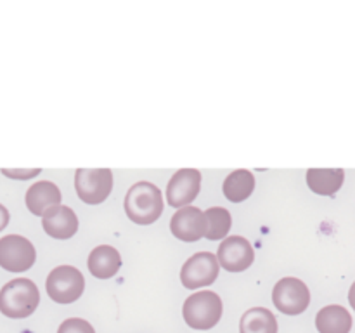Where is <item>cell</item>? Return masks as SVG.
<instances>
[{
	"label": "cell",
	"mask_w": 355,
	"mask_h": 333,
	"mask_svg": "<svg viewBox=\"0 0 355 333\" xmlns=\"http://www.w3.org/2000/svg\"><path fill=\"white\" fill-rule=\"evenodd\" d=\"M125 214L139 225H149L163 214V194L158 186L148 180L135 182L125 196Z\"/></svg>",
	"instance_id": "cell-1"
},
{
	"label": "cell",
	"mask_w": 355,
	"mask_h": 333,
	"mask_svg": "<svg viewBox=\"0 0 355 333\" xmlns=\"http://www.w3.org/2000/svg\"><path fill=\"white\" fill-rule=\"evenodd\" d=\"M40 304V291L28 278H16L0 290V312L10 319H24Z\"/></svg>",
	"instance_id": "cell-2"
},
{
	"label": "cell",
	"mask_w": 355,
	"mask_h": 333,
	"mask_svg": "<svg viewBox=\"0 0 355 333\" xmlns=\"http://www.w3.org/2000/svg\"><path fill=\"white\" fill-rule=\"evenodd\" d=\"M222 298L215 291H196L186 298L182 307V316L193 330H210L220 321Z\"/></svg>",
	"instance_id": "cell-3"
},
{
	"label": "cell",
	"mask_w": 355,
	"mask_h": 333,
	"mask_svg": "<svg viewBox=\"0 0 355 333\" xmlns=\"http://www.w3.org/2000/svg\"><path fill=\"white\" fill-rule=\"evenodd\" d=\"M45 288L49 297L58 304H73L85 290V278L76 267L59 266L51 271Z\"/></svg>",
	"instance_id": "cell-4"
},
{
	"label": "cell",
	"mask_w": 355,
	"mask_h": 333,
	"mask_svg": "<svg viewBox=\"0 0 355 333\" xmlns=\"http://www.w3.org/2000/svg\"><path fill=\"white\" fill-rule=\"evenodd\" d=\"M75 189L83 203H103L113 191V172L110 169H78L75 172Z\"/></svg>",
	"instance_id": "cell-5"
},
{
	"label": "cell",
	"mask_w": 355,
	"mask_h": 333,
	"mask_svg": "<svg viewBox=\"0 0 355 333\" xmlns=\"http://www.w3.org/2000/svg\"><path fill=\"white\" fill-rule=\"evenodd\" d=\"M272 302L283 314L298 316L311 304V291L298 278H283L274 284Z\"/></svg>",
	"instance_id": "cell-6"
},
{
	"label": "cell",
	"mask_w": 355,
	"mask_h": 333,
	"mask_svg": "<svg viewBox=\"0 0 355 333\" xmlns=\"http://www.w3.org/2000/svg\"><path fill=\"white\" fill-rule=\"evenodd\" d=\"M37 260V250L30 239L19 234L0 238V267L9 273H24Z\"/></svg>",
	"instance_id": "cell-7"
},
{
	"label": "cell",
	"mask_w": 355,
	"mask_h": 333,
	"mask_svg": "<svg viewBox=\"0 0 355 333\" xmlns=\"http://www.w3.org/2000/svg\"><path fill=\"white\" fill-rule=\"evenodd\" d=\"M218 260L215 253L200 252L194 253L191 259L180 269V281L187 290H198V288L210 287L218 278Z\"/></svg>",
	"instance_id": "cell-8"
},
{
	"label": "cell",
	"mask_w": 355,
	"mask_h": 333,
	"mask_svg": "<svg viewBox=\"0 0 355 333\" xmlns=\"http://www.w3.org/2000/svg\"><path fill=\"white\" fill-rule=\"evenodd\" d=\"M218 266L229 273H243L255 260V252L250 241L243 236H227L220 243L217 252Z\"/></svg>",
	"instance_id": "cell-9"
},
{
	"label": "cell",
	"mask_w": 355,
	"mask_h": 333,
	"mask_svg": "<svg viewBox=\"0 0 355 333\" xmlns=\"http://www.w3.org/2000/svg\"><path fill=\"white\" fill-rule=\"evenodd\" d=\"M201 189V173L196 169H180L166 186V201L170 207L182 208L193 203Z\"/></svg>",
	"instance_id": "cell-10"
},
{
	"label": "cell",
	"mask_w": 355,
	"mask_h": 333,
	"mask_svg": "<svg viewBox=\"0 0 355 333\" xmlns=\"http://www.w3.org/2000/svg\"><path fill=\"white\" fill-rule=\"evenodd\" d=\"M172 234L180 241H198L207 234V219L201 208L187 205L179 208L170 221Z\"/></svg>",
	"instance_id": "cell-11"
},
{
	"label": "cell",
	"mask_w": 355,
	"mask_h": 333,
	"mask_svg": "<svg viewBox=\"0 0 355 333\" xmlns=\"http://www.w3.org/2000/svg\"><path fill=\"white\" fill-rule=\"evenodd\" d=\"M42 228L51 238L69 239L78 231V217L69 207L59 205L42 217Z\"/></svg>",
	"instance_id": "cell-12"
},
{
	"label": "cell",
	"mask_w": 355,
	"mask_h": 333,
	"mask_svg": "<svg viewBox=\"0 0 355 333\" xmlns=\"http://www.w3.org/2000/svg\"><path fill=\"white\" fill-rule=\"evenodd\" d=\"M26 208L37 217H44L51 208L59 207L62 194L51 180H38L26 191Z\"/></svg>",
	"instance_id": "cell-13"
},
{
	"label": "cell",
	"mask_w": 355,
	"mask_h": 333,
	"mask_svg": "<svg viewBox=\"0 0 355 333\" xmlns=\"http://www.w3.org/2000/svg\"><path fill=\"white\" fill-rule=\"evenodd\" d=\"M90 274L97 280H110L120 271L121 255L114 246L101 245L90 252L89 260H87Z\"/></svg>",
	"instance_id": "cell-14"
},
{
	"label": "cell",
	"mask_w": 355,
	"mask_h": 333,
	"mask_svg": "<svg viewBox=\"0 0 355 333\" xmlns=\"http://www.w3.org/2000/svg\"><path fill=\"white\" fill-rule=\"evenodd\" d=\"M319 333H350L352 316L342 305H326L315 316Z\"/></svg>",
	"instance_id": "cell-15"
},
{
	"label": "cell",
	"mask_w": 355,
	"mask_h": 333,
	"mask_svg": "<svg viewBox=\"0 0 355 333\" xmlns=\"http://www.w3.org/2000/svg\"><path fill=\"white\" fill-rule=\"evenodd\" d=\"M345 172L342 169H311L307 170V184L311 191L321 196H333L342 187Z\"/></svg>",
	"instance_id": "cell-16"
},
{
	"label": "cell",
	"mask_w": 355,
	"mask_h": 333,
	"mask_svg": "<svg viewBox=\"0 0 355 333\" xmlns=\"http://www.w3.org/2000/svg\"><path fill=\"white\" fill-rule=\"evenodd\" d=\"M253 189H255V177L250 170L239 169L234 170L232 173H229L224 180V191L225 198L232 203H241V201L248 200L252 196Z\"/></svg>",
	"instance_id": "cell-17"
},
{
	"label": "cell",
	"mask_w": 355,
	"mask_h": 333,
	"mask_svg": "<svg viewBox=\"0 0 355 333\" xmlns=\"http://www.w3.org/2000/svg\"><path fill=\"white\" fill-rule=\"evenodd\" d=\"M239 333H277V319L269 309L252 307L243 314Z\"/></svg>",
	"instance_id": "cell-18"
},
{
	"label": "cell",
	"mask_w": 355,
	"mask_h": 333,
	"mask_svg": "<svg viewBox=\"0 0 355 333\" xmlns=\"http://www.w3.org/2000/svg\"><path fill=\"white\" fill-rule=\"evenodd\" d=\"M205 219H207V234H205V238H208L210 241L227 238L232 224V217L227 208H208V210H205Z\"/></svg>",
	"instance_id": "cell-19"
},
{
	"label": "cell",
	"mask_w": 355,
	"mask_h": 333,
	"mask_svg": "<svg viewBox=\"0 0 355 333\" xmlns=\"http://www.w3.org/2000/svg\"><path fill=\"white\" fill-rule=\"evenodd\" d=\"M58 333H96L94 326L89 321L80 318H69L61 323Z\"/></svg>",
	"instance_id": "cell-20"
},
{
	"label": "cell",
	"mask_w": 355,
	"mask_h": 333,
	"mask_svg": "<svg viewBox=\"0 0 355 333\" xmlns=\"http://www.w3.org/2000/svg\"><path fill=\"white\" fill-rule=\"evenodd\" d=\"M40 169H2V173L14 180H30L40 173Z\"/></svg>",
	"instance_id": "cell-21"
},
{
	"label": "cell",
	"mask_w": 355,
	"mask_h": 333,
	"mask_svg": "<svg viewBox=\"0 0 355 333\" xmlns=\"http://www.w3.org/2000/svg\"><path fill=\"white\" fill-rule=\"evenodd\" d=\"M9 221H10L9 210H7V208L3 207L2 203H0V231H3V229L7 228V224H9Z\"/></svg>",
	"instance_id": "cell-22"
},
{
	"label": "cell",
	"mask_w": 355,
	"mask_h": 333,
	"mask_svg": "<svg viewBox=\"0 0 355 333\" xmlns=\"http://www.w3.org/2000/svg\"><path fill=\"white\" fill-rule=\"evenodd\" d=\"M349 300H350V304H352V307L355 309V283L352 284V288H350V293H349Z\"/></svg>",
	"instance_id": "cell-23"
}]
</instances>
